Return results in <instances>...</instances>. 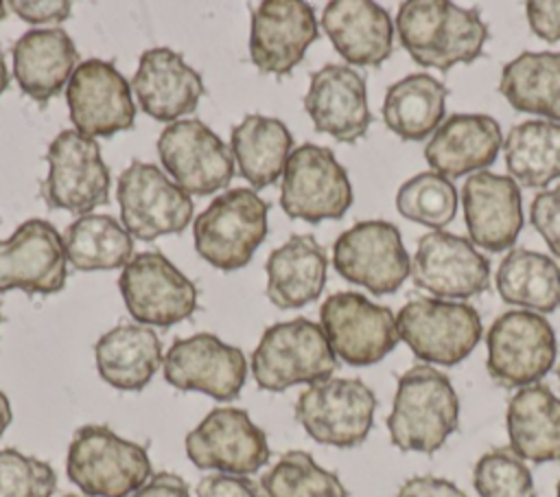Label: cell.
<instances>
[{
    "label": "cell",
    "instance_id": "obj_11",
    "mask_svg": "<svg viewBox=\"0 0 560 497\" xmlns=\"http://www.w3.org/2000/svg\"><path fill=\"white\" fill-rule=\"evenodd\" d=\"M350 204L348 173L328 147L306 142L293 149L280 186V206L291 219L308 223L341 219Z\"/></svg>",
    "mask_w": 560,
    "mask_h": 497
},
{
    "label": "cell",
    "instance_id": "obj_49",
    "mask_svg": "<svg viewBox=\"0 0 560 497\" xmlns=\"http://www.w3.org/2000/svg\"><path fill=\"white\" fill-rule=\"evenodd\" d=\"M4 13H7V11H4V4H2V2H0V20H2V18H4Z\"/></svg>",
    "mask_w": 560,
    "mask_h": 497
},
{
    "label": "cell",
    "instance_id": "obj_37",
    "mask_svg": "<svg viewBox=\"0 0 560 497\" xmlns=\"http://www.w3.org/2000/svg\"><path fill=\"white\" fill-rule=\"evenodd\" d=\"M267 497H348L346 486L306 451H287L260 477Z\"/></svg>",
    "mask_w": 560,
    "mask_h": 497
},
{
    "label": "cell",
    "instance_id": "obj_10",
    "mask_svg": "<svg viewBox=\"0 0 560 497\" xmlns=\"http://www.w3.org/2000/svg\"><path fill=\"white\" fill-rule=\"evenodd\" d=\"M116 197L122 228L140 241L179 234L192 219L190 195L149 162L133 160L118 175Z\"/></svg>",
    "mask_w": 560,
    "mask_h": 497
},
{
    "label": "cell",
    "instance_id": "obj_52",
    "mask_svg": "<svg viewBox=\"0 0 560 497\" xmlns=\"http://www.w3.org/2000/svg\"><path fill=\"white\" fill-rule=\"evenodd\" d=\"M61 497H81V495H61Z\"/></svg>",
    "mask_w": 560,
    "mask_h": 497
},
{
    "label": "cell",
    "instance_id": "obj_39",
    "mask_svg": "<svg viewBox=\"0 0 560 497\" xmlns=\"http://www.w3.org/2000/svg\"><path fill=\"white\" fill-rule=\"evenodd\" d=\"M472 484L479 497H536L532 471L510 447L483 453L475 464Z\"/></svg>",
    "mask_w": 560,
    "mask_h": 497
},
{
    "label": "cell",
    "instance_id": "obj_20",
    "mask_svg": "<svg viewBox=\"0 0 560 497\" xmlns=\"http://www.w3.org/2000/svg\"><path fill=\"white\" fill-rule=\"evenodd\" d=\"M63 236L50 221L28 219L9 239H0V293L22 289L50 296L66 285Z\"/></svg>",
    "mask_w": 560,
    "mask_h": 497
},
{
    "label": "cell",
    "instance_id": "obj_34",
    "mask_svg": "<svg viewBox=\"0 0 560 497\" xmlns=\"http://www.w3.org/2000/svg\"><path fill=\"white\" fill-rule=\"evenodd\" d=\"M497 289L508 304L551 313L560 307V265L534 250H510L497 269Z\"/></svg>",
    "mask_w": 560,
    "mask_h": 497
},
{
    "label": "cell",
    "instance_id": "obj_2",
    "mask_svg": "<svg viewBox=\"0 0 560 497\" xmlns=\"http://www.w3.org/2000/svg\"><path fill=\"white\" fill-rule=\"evenodd\" d=\"M459 398L451 379L429 363L400 374L387 429L400 451L435 453L457 429Z\"/></svg>",
    "mask_w": 560,
    "mask_h": 497
},
{
    "label": "cell",
    "instance_id": "obj_15",
    "mask_svg": "<svg viewBox=\"0 0 560 497\" xmlns=\"http://www.w3.org/2000/svg\"><path fill=\"white\" fill-rule=\"evenodd\" d=\"M158 155L188 195H212L234 177L230 147L197 118L168 125L158 138Z\"/></svg>",
    "mask_w": 560,
    "mask_h": 497
},
{
    "label": "cell",
    "instance_id": "obj_21",
    "mask_svg": "<svg viewBox=\"0 0 560 497\" xmlns=\"http://www.w3.org/2000/svg\"><path fill=\"white\" fill-rule=\"evenodd\" d=\"M313 7L302 0H265L252 11L249 57L267 74H289L317 39Z\"/></svg>",
    "mask_w": 560,
    "mask_h": 497
},
{
    "label": "cell",
    "instance_id": "obj_16",
    "mask_svg": "<svg viewBox=\"0 0 560 497\" xmlns=\"http://www.w3.org/2000/svg\"><path fill=\"white\" fill-rule=\"evenodd\" d=\"M186 455L199 469L249 475L269 462V444L245 409L214 407L188 431Z\"/></svg>",
    "mask_w": 560,
    "mask_h": 497
},
{
    "label": "cell",
    "instance_id": "obj_7",
    "mask_svg": "<svg viewBox=\"0 0 560 497\" xmlns=\"http://www.w3.org/2000/svg\"><path fill=\"white\" fill-rule=\"evenodd\" d=\"M486 368L501 388H527L538 383L556 361V335L551 324L534 311L514 309L501 313L486 335Z\"/></svg>",
    "mask_w": 560,
    "mask_h": 497
},
{
    "label": "cell",
    "instance_id": "obj_40",
    "mask_svg": "<svg viewBox=\"0 0 560 497\" xmlns=\"http://www.w3.org/2000/svg\"><path fill=\"white\" fill-rule=\"evenodd\" d=\"M57 488L52 466L18 449H0V497H50Z\"/></svg>",
    "mask_w": 560,
    "mask_h": 497
},
{
    "label": "cell",
    "instance_id": "obj_6",
    "mask_svg": "<svg viewBox=\"0 0 560 497\" xmlns=\"http://www.w3.org/2000/svg\"><path fill=\"white\" fill-rule=\"evenodd\" d=\"M400 339L411 352L438 366L464 361L481 339V317L466 302L413 298L396 315Z\"/></svg>",
    "mask_w": 560,
    "mask_h": 497
},
{
    "label": "cell",
    "instance_id": "obj_28",
    "mask_svg": "<svg viewBox=\"0 0 560 497\" xmlns=\"http://www.w3.org/2000/svg\"><path fill=\"white\" fill-rule=\"evenodd\" d=\"M328 256L311 234H293L265 263L267 298L278 309H300L319 298L326 285Z\"/></svg>",
    "mask_w": 560,
    "mask_h": 497
},
{
    "label": "cell",
    "instance_id": "obj_13",
    "mask_svg": "<svg viewBox=\"0 0 560 497\" xmlns=\"http://www.w3.org/2000/svg\"><path fill=\"white\" fill-rule=\"evenodd\" d=\"M319 326L335 357L350 366L381 361L400 339L394 313L357 291L328 296L319 309Z\"/></svg>",
    "mask_w": 560,
    "mask_h": 497
},
{
    "label": "cell",
    "instance_id": "obj_27",
    "mask_svg": "<svg viewBox=\"0 0 560 497\" xmlns=\"http://www.w3.org/2000/svg\"><path fill=\"white\" fill-rule=\"evenodd\" d=\"M13 77L35 103H48L70 81L79 53L70 35L59 28H31L13 44Z\"/></svg>",
    "mask_w": 560,
    "mask_h": 497
},
{
    "label": "cell",
    "instance_id": "obj_51",
    "mask_svg": "<svg viewBox=\"0 0 560 497\" xmlns=\"http://www.w3.org/2000/svg\"><path fill=\"white\" fill-rule=\"evenodd\" d=\"M556 497H560V482H558V488H556Z\"/></svg>",
    "mask_w": 560,
    "mask_h": 497
},
{
    "label": "cell",
    "instance_id": "obj_46",
    "mask_svg": "<svg viewBox=\"0 0 560 497\" xmlns=\"http://www.w3.org/2000/svg\"><path fill=\"white\" fill-rule=\"evenodd\" d=\"M129 497H190L186 482L175 473H155Z\"/></svg>",
    "mask_w": 560,
    "mask_h": 497
},
{
    "label": "cell",
    "instance_id": "obj_41",
    "mask_svg": "<svg viewBox=\"0 0 560 497\" xmlns=\"http://www.w3.org/2000/svg\"><path fill=\"white\" fill-rule=\"evenodd\" d=\"M529 219L553 256H560V186L542 190L534 197Z\"/></svg>",
    "mask_w": 560,
    "mask_h": 497
},
{
    "label": "cell",
    "instance_id": "obj_31",
    "mask_svg": "<svg viewBox=\"0 0 560 497\" xmlns=\"http://www.w3.org/2000/svg\"><path fill=\"white\" fill-rule=\"evenodd\" d=\"M230 151L236 160L238 175L260 190L284 173L287 160L293 153V136L289 127L273 116L247 114L232 127Z\"/></svg>",
    "mask_w": 560,
    "mask_h": 497
},
{
    "label": "cell",
    "instance_id": "obj_36",
    "mask_svg": "<svg viewBox=\"0 0 560 497\" xmlns=\"http://www.w3.org/2000/svg\"><path fill=\"white\" fill-rule=\"evenodd\" d=\"M68 263L79 271L116 269L133 258V236L109 215H83L63 232Z\"/></svg>",
    "mask_w": 560,
    "mask_h": 497
},
{
    "label": "cell",
    "instance_id": "obj_33",
    "mask_svg": "<svg viewBox=\"0 0 560 497\" xmlns=\"http://www.w3.org/2000/svg\"><path fill=\"white\" fill-rule=\"evenodd\" d=\"M499 92L514 109L560 123V53H521L503 66Z\"/></svg>",
    "mask_w": 560,
    "mask_h": 497
},
{
    "label": "cell",
    "instance_id": "obj_25",
    "mask_svg": "<svg viewBox=\"0 0 560 497\" xmlns=\"http://www.w3.org/2000/svg\"><path fill=\"white\" fill-rule=\"evenodd\" d=\"M503 145L499 123L488 114H453L424 147L429 166L444 177L486 171Z\"/></svg>",
    "mask_w": 560,
    "mask_h": 497
},
{
    "label": "cell",
    "instance_id": "obj_48",
    "mask_svg": "<svg viewBox=\"0 0 560 497\" xmlns=\"http://www.w3.org/2000/svg\"><path fill=\"white\" fill-rule=\"evenodd\" d=\"M9 85V70H7V61H4V53L0 50V94L7 90Z\"/></svg>",
    "mask_w": 560,
    "mask_h": 497
},
{
    "label": "cell",
    "instance_id": "obj_45",
    "mask_svg": "<svg viewBox=\"0 0 560 497\" xmlns=\"http://www.w3.org/2000/svg\"><path fill=\"white\" fill-rule=\"evenodd\" d=\"M396 497H466L459 486L444 477L433 475H416L409 477L400 488Z\"/></svg>",
    "mask_w": 560,
    "mask_h": 497
},
{
    "label": "cell",
    "instance_id": "obj_53",
    "mask_svg": "<svg viewBox=\"0 0 560 497\" xmlns=\"http://www.w3.org/2000/svg\"><path fill=\"white\" fill-rule=\"evenodd\" d=\"M0 322H2V313H0Z\"/></svg>",
    "mask_w": 560,
    "mask_h": 497
},
{
    "label": "cell",
    "instance_id": "obj_1",
    "mask_svg": "<svg viewBox=\"0 0 560 497\" xmlns=\"http://www.w3.org/2000/svg\"><path fill=\"white\" fill-rule=\"evenodd\" d=\"M396 31L411 59L427 68L451 70L475 61L488 39L477 9L446 0H407L398 7Z\"/></svg>",
    "mask_w": 560,
    "mask_h": 497
},
{
    "label": "cell",
    "instance_id": "obj_47",
    "mask_svg": "<svg viewBox=\"0 0 560 497\" xmlns=\"http://www.w3.org/2000/svg\"><path fill=\"white\" fill-rule=\"evenodd\" d=\"M11 418H13V414H11V403H9V398L4 396V392H0V436L7 431V427L11 425Z\"/></svg>",
    "mask_w": 560,
    "mask_h": 497
},
{
    "label": "cell",
    "instance_id": "obj_35",
    "mask_svg": "<svg viewBox=\"0 0 560 497\" xmlns=\"http://www.w3.org/2000/svg\"><path fill=\"white\" fill-rule=\"evenodd\" d=\"M510 177L527 188H542L560 177V123L525 120L503 140Z\"/></svg>",
    "mask_w": 560,
    "mask_h": 497
},
{
    "label": "cell",
    "instance_id": "obj_4",
    "mask_svg": "<svg viewBox=\"0 0 560 497\" xmlns=\"http://www.w3.org/2000/svg\"><path fill=\"white\" fill-rule=\"evenodd\" d=\"M335 370L337 357L322 326L306 317L269 326L252 352L254 381L267 392L313 385L330 379Z\"/></svg>",
    "mask_w": 560,
    "mask_h": 497
},
{
    "label": "cell",
    "instance_id": "obj_50",
    "mask_svg": "<svg viewBox=\"0 0 560 497\" xmlns=\"http://www.w3.org/2000/svg\"><path fill=\"white\" fill-rule=\"evenodd\" d=\"M556 374H558V381H560V363H558V368H556Z\"/></svg>",
    "mask_w": 560,
    "mask_h": 497
},
{
    "label": "cell",
    "instance_id": "obj_9",
    "mask_svg": "<svg viewBox=\"0 0 560 497\" xmlns=\"http://www.w3.org/2000/svg\"><path fill=\"white\" fill-rule=\"evenodd\" d=\"M376 396L361 379H326L308 385L295 401L302 429L322 444H361L374 423Z\"/></svg>",
    "mask_w": 560,
    "mask_h": 497
},
{
    "label": "cell",
    "instance_id": "obj_22",
    "mask_svg": "<svg viewBox=\"0 0 560 497\" xmlns=\"http://www.w3.org/2000/svg\"><path fill=\"white\" fill-rule=\"evenodd\" d=\"M304 109L317 131L339 142L361 140L372 123L365 79L341 63H326L311 74Z\"/></svg>",
    "mask_w": 560,
    "mask_h": 497
},
{
    "label": "cell",
    "instance_id": "obj_23",
    "mask_svg": "<svg viewBox=\"0 0 560 497\" xmlns=\"http://www.w3.org/2000/svg\"><path fill=\"white\" fill-rule=\"evenodd\" d=\"M464 219L475 245L488 252L508 250L523 228L521 188L510 175L472 173L462 188Z\"/></svg>",
    "mask_w": 560,
    "mask_h": 497
},
{
    "label": "cell",
    "instance_id": "obj_18",
    "mask_svg": "<svg viewBox=\"0 0 560 497\" xmlns=\"http://www.w3.org/2000/svg\"><path fill=\"white\" fill-rule=\"evenodd\" d=\"M413 285L440 300H466L490 285V261L466 236L433 230L420 236L411 258Z\"/></svg>",
    "mask_w": 560,
    "mask_h": 497
},
{
    "label": "cell",
    "instance_id": "obj_44",
    "mask_svg": "<svg viewBox=\"0 0 560 497\" xmlns=\"http://www.w3.org/2000/svg\"><path fill=\"white\" fill-rule=\"evenodd\" d=\"M525 13L534 35L545 42L560 39V0H529Z\"/></svg>",
    "mask_w": 560,
    "mask_h": 497
},
{
    "label": "cell",
    "instance_id": "obj_8",
    "mask_svg": "<svg viewBox=\"0 0 560 497\" xmlns=\"http://www.w3.org/2000/svg\"><path fill=\"white\" fill-rule=\"evenodd\" d=\"M46 162L48 175L42 182V197L48 208L83 217L109 201L112 177L94 138L63 129L48 145Z\"/></svg>",
    "mask_w": 560,
    "mask_h": 497
},
{
    "label": "cell",
    "instance_id": "obj_30",
    "mask_svg": "<svg viewBox=\"0 0 560 497\" xmlns=\"http://www.w3.org/2000/svg\"><path fill=\"white\" fill-rule=\"evenodd\" d=\"M94 361L101 379L116 390H142L162 366L160 337L140 324H118L94 344Z\"/></svg>",
    "mask_w": 560,
    "mask_h": 497
},
{
    "label": "cell",
    "instance_id": "obj_32",
    "mask_svg": "<svg viewBox=\"0 0 560 497\" xmlns=\"http://www.w3.org/2000/svg\"><path fill=\"white\" fill-rule=\"evenodd\" d=\"M448 88L431 74L416 72L389 85L383 101L385 125L402 140H422L442 125Z\"/></svg>",
    "mask_w": 560,
    "mask_h": 497
},
{
    "label": "cell",
    "instance_id": "obj_14",
    "mask_svg": "<svg viewBox=\"0 0 560 497\" xmlns=\"http://www.w3.org/2000/svg\"><path fill=\"white\" fill-rule=\"evenodd\" d=\"M118 287L131 317L168 328L197 309V287L160 252H140L125 267Z\"/></svg>",
    "mask_w": 560,
    "mask_h": 497
},
{
    "label": "cell",
    "instance_id": "obj_3",
    "mask_svg": "<svg viewBox=\"0 0 560 497\" xmlns=\"http://www.w3.org/2000/svg\"><path fill=\"white\" fill-rule=\"evenodd\" d=\"M66 473L88 497H129L151 477V460L142 444L109 427L83 425L68 447Z\"/></svg>",
    "mask_w": 560,
    "mask_h": 497
},
{
    "label": "cell",
    "instance_id": "obj_12",
    "mask_svg": "<svg viewBox=\"0 0 560 497\" xmlns=\"http://www.w3.org/2000/svg\"><path fill=\"white\" fill-rule=\"evenodd\" d=\"M332 265L341 278L376 296L394 293L411 276V261L398 228L383 219L359 221L339 234Z\"/></svg>",
    "mask_w": 560,
    "mask_h": 497
},
{
    "label": "cell",
    "instance_id": "obj_29",
    "mask_svg": "<svg viewBox=\"0 0 560 497\" xmlns=\"http://www.w3.org/2000/svg\"><path fill=\"white\" fill-rule=\"evenodd\" d=\"M510 449L529 462L560 460V398L542 383L521 388L508 403Z\"/></svg>",
    "mask_w": 560,
    "mask_h": 497
},
{
    "label": "cell",
    "instance_id": "obj_24",
    "mask_svg": "<svg viewBox=\"0 0 560 497\" xmlns=\"http://www.w3.org/2000/svg\"><path fill=\"white\" fill-rule=\"evenodd\" d=\"M131 90L144 114L155 120L177 123L179 116L197 109L203 94V81L179 53L158 46L140 55Z\"/></svg>",
    "mask_w": 560,
    "mask_h": 497
},
{
    "label": "cell",
    "instance_id": "obj_38",
    "mask_svg": "<svg viewBox=\"0 0 560 497\" xmlns=\"http://www.w3.org/2000/svg\"><path fill=\"white\" fill-rule=\"evenodd\" d=\"M396 208L409 221L442 230L457 215V190L448 177L424 171L398 188Z\"/></svg>",
    "mask_w": 560,
    "mask_h": 497
},
{
    "label": "cell",
    "instance_id": "obj_19",
    "mask_svg": "<svg viewBox=\"0 0 560 497\" xmlns=\"http://www.w3.org/2000/svg\"><path fill=\"white\" fill-rule=\"evenodd\" d=\"M164 379L184 392H203L217 401H232L243 390L247 363L241 348L212 333L175 339L162 361Z\"/></svg>",
    "mask_w": 560,
    "mask_h": 497
},
{
    "label": "cell",
    "instance_id": "obj_43",
    "mask_svg": "<svg viewBox=\"0 0 560 497\" xmlns=\"http://www.w3.org/2000/svg\"><path fill=\"white\" fill-rule=\"evenodd\" d=\"M197 497H260L254 482L245 475L214 473L197 484Z\"/></svg>",
    "mask_w": 560,
    "mask_h": 497
},
{
    "label": "cell",
    "instance_id": "obj_5",
    "mask_svg": "<svg viewBox=\"0 0 560 497\" xmlns=\"http://www.w3.org/2000/svg\"><path fill=\"white\" fill-rule=\"evenodd\" d=\"M269 204L254 188H230L195 219L197 254L223 271L245 267L267 236Z\"/></svg>",
    "mask_w": 560,
    "mask_h": 497
},
{
    "label": "cell",
    "instance_id": "obj_17",
    "mask_svg": "<svg viewBox=\"0 0 560 497\" xmlns=\"http://www.w3.org/2000/svg\"><path fill=\"white\" fill-rule=\"evenodd\" d=\"M66 101L74 129L94 140L133 127L131 83L109 61H81L68 81Z\"/></svg>",
    "mask_w": 560,
    "mask_h": 497
},
{
    "label": "cell",
    "instance_id": "obj_42",
    "mask_svg": "<svg viewBox=\"0 0 560 497\" xmlns=\"http://www.w3.org/2000/svg\"><path fill=\"white\" fill-rule=\"evenodd\" d=\"M9 9L28 24H50L70 18L68 0H11Z\"/></svg>",
    "mask_w": 560,
    "mask_h": 497
},
{
    "label": "cell",
    "instance_id": "obj_26",
    "mask_svg": "<svg viewBox=\"0 0 560 497\" xmlns=\"http://www.w3.org/2000/svg\"><path fill=\"white\" fill-rule=\"evenodd\" d=\"M322 28L335 50L354 66H381L394 50V24L370 0H332L324 7Z\"/></svg>",
    "mask_w": 560,
    "mask_h": 497
}]
</instances>
